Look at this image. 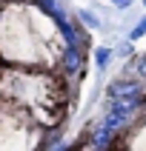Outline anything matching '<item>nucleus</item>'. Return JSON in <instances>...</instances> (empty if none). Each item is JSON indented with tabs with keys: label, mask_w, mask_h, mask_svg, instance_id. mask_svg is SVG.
Masks as SVG:
<instances>
[{
	"label": "nucleus",
	"mask_w": 146,
	"mask_h": 151,
	"mask_svg": "<svg viewBox=\"0 0 146 151\" xmlns=\"http://www.w3.org/2000/svg\"><path fill=\"white\" fill-rule=\"evenodd\" d=\"M140 34H146V20H140V23H137V29H135V32H132V37H135V40H137Z\"/></svg>",
	"instance_id": "20e7f679"
},
{
	"label": "nucleus",
	"mask_w": 146,
	"mask_h": 151,
	"mask_svg": "<svg viewBox=\"0 0 146 151\" xmlns=\"http://www.w3.org/2000/svg\"><path fill=\"white\" fill-rule=\"evenodd\" d=\"M112 3H115V6H118V9H126L129 3H132V0H112Z\"/></svg>",
	"instance_id": "39448f33"
},
{
	"label": "nucleus",
	"mask_w": 146,
	"mask_h": 151,
	"mask_svg": "<svg viewBox=\"0 0 146 151\" xmlns=\"http://www.w3.org/2000/svg\"><path fill=\"white\" fill-rule=\"evenodd\" d=\"M106 63H109V51L100 49V51H97V66H106Z\"/></svg>",
	"instance_id": "7ed1b4c3"
},
{
	"label": "nucleus",
	"mask_w": 146,
	"mask_h": 151,
	"mask_svg": "<svg viewBox=\"0 0 146 151\" xmlns=\"http://www.w3.org/2000/svg\"><path fill=\"white\" fill-rule=\"evenodd\" d=\"M140 103V86L137 83H112L109 88V106H123V109H135Z\"/></svg>",
	"instance_id": "f257e3e1"
},
{
	"label": "nucleus",
	"mask_w": 146,
	"mask_h": 151,
	"mask_svg": "<svg viewBox=\"0 0 146 151\" xmlns=\"http://www.w3.org/2000/svg\"><path fill=\"white\" fill-rule=\"evenodd\" d=\"M77 46H66V68L69 71H77Z\"/></svg>",
	"instance_id": "f03ea898"
},
{
	"label": "nucleus",
	"mask_w": 146,
	"mask_h": 151,
	"mask_svg": "<svg viewBox=\"0 0 146 151\" xmlns=\"http://www.w3.org/2000/svg\"><path fill=\"white\" fill-rule=\"evenodd\" d=\"M137 71H140V74H146V57H140V63H137Z\"/></svg>",
	"instance_id": "423d86ee"
}]
</instances>
